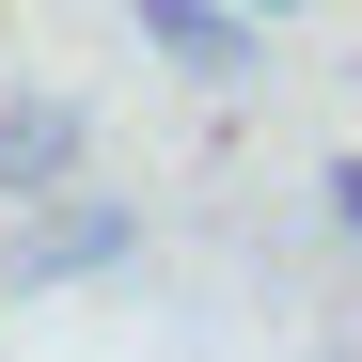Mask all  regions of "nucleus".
<instances>
[{
    "mask_svg": "<svg viewBox=\"0 0 362 362\" xmlns=\"http://www.w3.org/2000/svg\"><path fill=\"white\" fill-rule=\"evenodd\" d=\"M127 236H142V205H110V189H64V205L16 236V284H79V268H110V252H127Z\"/></svg>",
    "mask_w": 362,
    "mask_h": 362,
    "instance_id": "f257e3e1",
    "label": "nucleus"
},
{
    "mask_svg": "<svg viewBox=\"0 0 362 362\" xmlns=\"http://www.w3.org/2000/svg\"><path fill=\"white\" fill-rule=\"evenodd\" d=\"M315 189H331V221L362 236V158H331V173H315Z\"/></svg>",
    "mask_w": 362,
    "mask_h": 362,
    "instance_id": "20e7f679",
    "label": "nucleus"
},
{
    "mask_svg": "<svg viewBox=\"0 0 362 362\" xmlns=\"http://www.w3.org/2000/svg\"><path fill=\"white\" fill-rule=\"evenodd\" d=\"M252 16H299V0H252Z\"/></svg>",
    "mask_w": 362,
    "mask_h": 362,
    "instance_id": "39448f33",
    "label": "nucleus"
},
{
    "mask_svg": "<svg viewBox=\"0 0 362 362\" xmlns=\"http://www.w3.org/2000/svg\"><path fill=\"white\" fill-rule=\"evenodd\" d=\"M142 47L173 79H252V0H142Z\"/></svg>",
    "mask_w": 362,
    "mask_h": 362,
    "instance_id": "f03ea898",
    "label": "nucleus"
},
{
    "mask_svg": "<svg viewBox=\"0 0 362 362\" xmlns=\"http://www.w3.org/2000/svg\"><path fill=\"white\" fill-rule=\"evenodd\" d=\"M0 189H16V205H64L79 189V110L64 95H16V110H0Z\"/></svg>",
    "mask_w": 362,
    "mask_h": 362,
    "instance_id": "7ed1b4c3",
    "label": "nucleus"
}]
</instances>
